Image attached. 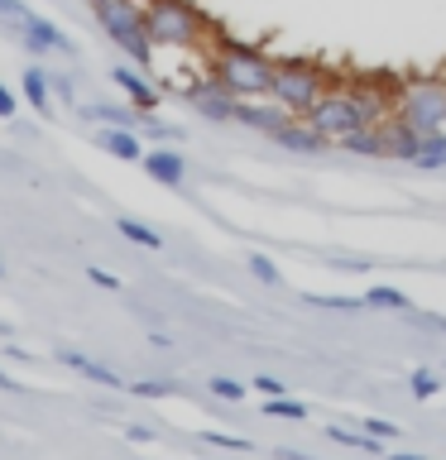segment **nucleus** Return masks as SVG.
Instances as JSON below:
<instances>
[{
    "instance_id": "obj_1",
    "label": "nucleus",
    "mask_w": 446,
    "mask_h": 460,
    "mask_svg": "<svg viewBox=\"0 0 446 460\" xmlns=\"http://www.w3.org/2000/svg\"><path fill=\"white\" fill-rule=\"evenodd\" d=\"M308 120L322 129V135L336 144L341 135L351 129H365V125H384L388 120V96L379 86L360 82V86H326V96L308 111Z\"/></svg>"
},
{
    "instance_id": "obj_2",
    "label": "nucleus",
    "mask_w": 446,
    "mask_h": 460,
    "mask_svg": "<svg viewBox=\"0 0 446 460\" xmlns=\"http://www.w3.org/2000/svg\"><path fill=\"white\" fill-rule=\"evenodd\" d=\"M144 29H149L154 49H192V43L207 39V20L187 0H154V5H144Z\"/></svg>"
},
{
    "instance_id": "obj_3",
    "label": "nucleus",
    "mask_w": 446,
    "mask_h": 460,
    "mask_svg": "<svg viewBox=\"0 0 446 460\" xmlns=\"http://www.w3.org/2000/svg\"><path fill=\"white\" fill-rule=\"evenodd\" d=\"M273 67L259 49H250V43H226L221 53H216V77H221L236 96H269L273 86Z\"/></svg>"
},
{
    "instance_id": "obj_4",
    "label": "nucleus",
    "mask_w": 446,
    "mask_h": 460,
    "mask_svg": "<svg viewBox=\"0 0 446 460\" xmlns=\"http://www.w3.org/2000/svg\"><path fill=\"white\" fill-rule=\"evenodd\" d=\"M96 20L106 29V39H115L125 49L129 63H139V67L154 63V39L144 29V10L135 0H106V5H96Z\"/></svg>"
},
{
    "instance_id": "obj_5",
    "label": "nucleus",
    "mask_w": 446,
    "mask_h": 460,
    "mask_svg": "<svg viewBox=\"0 0 446 460\" xmlns=\"http://www.w3.org/2000/svg\"><path fill=\"white\" fill-rule=\"evenodd\" d=\"M326 72L317 67V63H308V58H288V63H279L273 67V86H269V96L273 101H283L293 115H308L317 101L326 96Z\"/></svg>"
},
{
    "instance_id": "obj_6",
    "label": "nucleus",
    "mask_w": 446,
    "mask_h": 460,
    "mask_svg": "<svg viewBox=\"0 0 446 460\" xmlns=\"http://www.w3.org/2000/svg\"><path fill=\"white\" fill-rule=\"evenodd\" d=\"M398 120L413 125L417 135H442L446 129V82L413 77L398 86Z\"/></svg>"
},
{
    "instance_id": "obj_7",
    "label": "nucleus",
    "mask_w": 446,
    "mask_h": 460,
    "mask_svg": "<svg viewBox=\"0 0 446 460\" xmlns=\"http://www.w3.org/2000/svg\"><path fill=\"white\" fill-rule=\"evenodd\" d=\"M187 101H192V106L207 115V120H236V111H240V96L230 92V86L216 77V72L187 86Z\"/></svg>"
},
{
    "instance_id": "obj_8",
    "label": "nucleus",
    "mask_w": 446,
    "mask_h": 460,
    "mask_svg": "<svg viewBox=\"0 0 446 460\" xmlns=\"http://www.w3.org/2000/svg\"><path fill=\"white\" fill-rule=\"evenodd\" d=\"M20 34H24V49L29 53H67V58L77 53V43H72L53 20H43V14H29V20L20 24Z\"/></svg>"
},
{
    "instance_id": "obj_9",
    "label": "nucleus",
    "mask_w": 446,
    "mask_h": 460,
    "mask_svg": "<svg viewBox=\"0 0 446 460\" xmlns=\"http://www.w3.org/2000/svg\"><path fill=\"white\" fill-rule=\"evenodd\" d=\"M236 120L250 125V129H264V135H273V129H283L288 120H293V111H288L283 101H273V106H259V96H240Z\"/></svg>"
},
{
    "instance_id": "obj_10",
    "label": "nucleus",
    "mask_w": 446,
    "mask_h": 460,
    "mask_svg": "<svg viewBox=\"0 0 446 460\" xmlns=\"http://www.w3.org/2000/svg\"><path fill=\"white\" fill-rule=\"evenodd\" d=\"M111 82L120 86L129 101H135V111H154V106H158V86L139 72V63H120V67L111 72Z\"/></svg>"
},
{
    "instance_id": "obj_11",
    "label": "nucleus",
    "mask_w": 446,
    "mask_h": 460,
    "mask_svg": "<svg viewBox=\"0 0 446 460\" xmlns=\"http://www.w3.org/2000/svg\"><path fill=\"white\" fill-rule=\"evenodd\" d=\"M269 139H279L283 149H293V154H322V144H331V139L322 135V129H317V125L308 120V115H302V120L293 115V120H288L283 129H273Z\"/></svg>"
},
{
    "instance_id": "obj_12",
    "label": "nucleus",
    "mask_w": 446,
    "mask_h": 460,
    "mask_svg": "<svg viewBox=\"0 0 446 460\" xmlns=\"http://www.w3.org/2000/svg\"><path fill=\"white\" fill-rule=\"evenodd\" d=\"M139 164L154 182H164V187H183V178H187V164H183L178 149H149Z\"/></svg>"
},
{
    "instance_id": "obj_13",
    "label": "nucleus",
    "mask_w": 446,
    "mask_h": 460,
    "mask_svg": "<svg viewBox=\"0 0 446 460\" xmlns=\"http://www.w3.org/2000/svg\"><path fill=\"white\" fill-rule=\"evenodd\" d=\"M53 359H58V365H67V369H77V374H86L92 384L125 388V379H120V374H115V369H106V365H96V359H92V355H82V350H67V345H63V350H58Z\"/></svg>"
},
{
    "instance_id": "obj_14",
    "label": "nucleus",
    "mask_w": 446,
    "mask_h": 460,
    "mask_svg": "<svg viewBox=\"0 0 446 460\" xmlns=\"http://www.w3.org/2000/svg\"><path fill=\"white\" fill-rule=\"evenodd\" d=\"M101 149L115 154V158H125V164H135V158L149 154V149H144V144L135 139V129H115V125L101 129Z\"/></svg>"
},
{
    "instance_id": "obj_15",
    "label": "nucleus",
    "mask_w": 446,
    "mask_h": 460,
    "mask_svg": "<svg viewBox=\"0 0 446 460\" xmlns=\"http://www.w3.org/2000/svg\"><path fill=\"white\" fill-rule=\"evenodd\" d=\"M336 144H341V149H351V154H365V158H384V125L351 129V135H341Z\"/></svg>"
},
{
    "instance_id": "obj_16",
    "label": "nucleus",
    "mask_w": 446,
    "mask_h": 460,
    "mask_svg": "<svg viewBox=\"0 0 446 460\" xmlns=\"http://www.w3.org/2000/svg\"><path fill=\"white\" fill-rule=\"evenodd\" d=\"M49 82H53V77H49L43 67H29V72H24V82H20V86H24V96H29V106H34L39 115H49V111H53V86H49Z\"/></svg>"
},
{
    "instance_id": "obj_17",
    "label": "nucleus",
    "mask_w": 446,
    "mask_h": 460,
    "mask_svg": "<svg viewBox=\"0 0 446 460\" xmlns=\"http://www.w3.org/2000/svg\"><path fill=\"white\" fill-rule=\"evenodd\" d=\"M82 115L86 120H101V125H115V129H139V120H144L139 111H125V106H86Z\"/></svg>"
},
{
    "instance_id": "obj_18",
    "label": "nucleus",
    "mask_w": 446,
    "mask_h": 460,
    "mask_svg": "<svg viewBox=\"0 0 446 460\" xmlns=\"http://www.w3.org/2000/svg\"><path fill=\"white\" fill-rule=\"evenodd\" d=\"M115 230H120L129 244H144V250H164V235H158L154 226L135 221V216H120V221H115Z\"/></svg>"
},
{
    "instance_id": "obj_19",
    "label": "nucleus",
    "mask_w": 446,
    "mask_h": 460,
    "mask_svg": "<svg viewBox=\"0 0 446 460\" xmlns=\"http://www.w3.org/2000/svg\"><path fill=\"white\" fill-rule=\"evenodd\" d=\"M417 168H446V129L442 135H423L417 139Z\"/></svg>"
},
{
    "instance_id": "obj_20",
    "label": "nucleus",
    "mask_w": 446,
    "mask_h": 460,
    "mask_svg": "<svg viewBox=\"0 0 446 460\" xmlns=\"http://www.w3.org/2000/svg\"><path fill=\"white\" fill-rule=\"evenodd\" d=\"M326 437H331V441H341V446H355V451H370V456H379V451H384V441H379V437H370V431H351V427H326Z\"/></svg>"
},
{
    "instance_id": "obj_21",
    "label": "nucleus",
    "mask_w": 446,
    "mask_h": 460,
    "mask_svg": "<svg viewBox=\"0 0 446 460\" xmlns=\"http://www.w3.org/2000/svg\"><path fill=\"white\" fill-rule=\"evenodd\" d=\"M365 302H370V307H379V312H413L408 293H398V288H370Z\"/></svg>"
},
{
    "instance_id": "obj_22",
    "label": "nucleus",
    "mask_w": 446,
    "mask_h": 460,
    "mask_svg": "<svg viewBox=\"0 0 446 460\" xmlns=\"http://www.w3.org/2000/svg\"><path fill=\"white\" fill-rule=\"evenodd\" d=\"M308 307H331V312H365V297H326V293H308Z\"/></svg>"
},
{
    "instance_id": "obj_23",
    "label": "nucleus",
    "mask_w": 446,
    "mask_h": 460,
    "mask_svg": "<svg viewBox=\"0 0 446 460\" xmlns=\"http://www.w3.org/2000/svg\"><path fill=\"white\" fill-rule=\"evenodd\" d=\"M264 412H269V417H283V422H302V417H308V408H302L298 398H288V394H283V398H269Z\"/></svg>"
},
{
    "instance_id": "obj_24",
    "label": "nucleus",
    "mask_w": 446,
    "mask_h": 460,
    "mask_svg": "<svg viewBox=\"0 0 446 460\" xmlns=\"http://www.w3.org/2000/svg\"><path fill=\"white\" fill-rule=\"evenodd\" d=\"M135 398H168V394H178V384H168V379H144V384H125Z\"/></svg>"
},
{
    "instance_id": "obj_25",
    "label": "nucleus",
    "mask_w": 446,
    "mask_h": 460,
    "mask_svg": "<svg viewBox=\"0 0 446 460\" xmlns=\"http://www.w3.org/2000/svg\"><path fill=\"white\" fill-rule=\"evenodd\" d=\"M250 273H254L259 283H269V288H273V283H283V273H279V264H273L269 254H250Z\"/></svg>"
},
{
    "instance_id": "obj_26",
    "label": "nucleus",
    "mask_w": 446,
    "mask_h": 460,
    "mask_svg": "<svg viewBox=\"0 0 446 460\" xmlns=\"http://www.w3.org/2000/svg\"><path fill=\"white\" fill-rule=\"evenodd\" d=\"M442 394V379L432 369H413V398H437Z\"/></svg>"
},
{
    "instance_id": "obj_27",
    "label": "nucleus",
    "mask_w": 446,
    "mask_h": 460,
    "mask_svg": "<svg viewBox=\"0 0 446 460\" xmlns=\"http://www.w3.org/2000/svg\"><path fill=\"white\" fill-rule=\"evenodd\" d=\"M216 398H226V402H240L245 398V384H236V379H226V374H216V379L207 384Z\"/></svg>"
},
{
    "instance_id": "obj_28",
    "label": "nucleus",
    "mask_w": 446,
    "mask_h": 460,
    "mask_svg": "<svg viewBox=\"0 0 446 460\" xmlns=\"http://www.w3.org/2000/svg\"><path fill=\"white\" fill-rule=\"evenodd\" d=\"M29 14H34V10H29L24 0H0V24H14V29H20Z\"/></svg>"
},
{
    "instance_id": "obj_29",
    "label": "nucleus",
    "mask_w": 446,
    "mask_h": 460,
    "mask_svg": "<svg viewBox=\"0 0 446 460\" xmlns=\"http://www.w3.org/2000/svg\"><path fill=\"white\" fill-rule=\"evenodd\" d=\"M201 441H207V446H221V451H250V441H245V437H230V431H201Z\"/></svg>"
},
{
    "instance_id": "obj_30",
    "label": "nucleus",
    "mask_w": 446,
    "mask_h": 460,
    "mask_svg": "<svg viewBox=\"0 0 446 460\" xmlns=\"http://www.w3.org/2000/svg\"><path fill=\"white\" fill-rule=\"evenodd\" d=\"M360 427H365L370 437H379V441H398V422H384V417H365Z\"/></svg>"
},
{
    "instance_id": "obj_31",
    "label": "nucleus",
    "mask_w": 446,
    "mask_h": 460,
    "mask_svg": "<svg viewBox=\"0 0 446 460\" xmlns=\"http://www.w3.org/2000/svg\"><path fill=\"white\" fill-rule=\"evenodd\" d=\"M139 129H144V135H154V139H183V129H173V125H164V120H149V115L139 120Z\"/></svg>"
},
{
    "instance_id": "obj_32",
    "label": "nucleus",
    "mask_w": 446,
    "mask_h": 460,
    "mask_svg": "<svg viewBox=\"0 0 446 460\" xmlns=\"http://www.w3.org/2000/svg\"><path fill=\"white\" fill-rule=\"evenodd\" d=\"M254 388H259L264 398H283V394H288V384H283V379H273V374H259Z\"/></svg>"
},
{
    "instance_id": "obj_33",
    "label": "nucleus",
    "mask_w": 446,
    "mask_h": 460,
    "mask_svg": "<svg viewBox=\"0 0 446 460\" xmlns=\"http://www.w3.org/2000/svg\"><path fill=\"white\" fill-rule=\"evenodd\" d=\"M86 279H92L96 288H106V293H115V288H120V279H115V273H106V269H86Z\"/></svg>"
},
{
    "instance_id": "obj_34",
    "label": "nucleus",
    "mask_w": 446,
    "mask_h": 460,
    "mask_svg": "<svg viewBox=\"0 0 446 460\" xmlns=\"http://www.w3.org/2000/svg\"><path fill=\"white\" fill-rule=\"evenodd\" d=\"M417 326H427V331H446V316H437V312H408Z\"/></svg>"
},
{
    "instance_id": "obj_35",
    "label": "nucleus",
    "mask_w": 446,
    "mask_h": 460,
    "mask_svg": "<svg viewBox=\"0 0 446 460\" xmlns=\"http://www.w3.org/2000/svg\"><path fill=\"white\" fill-rule=\"evenodd\" d=\"M10 115H14V92L0 82V120H10Z\"/></svg>"
},
{
    "instance_id": "obj_36",
    "label": "nucleus",
    "mask_w": 446,
    "mask_h": 460,
    "mask_svg": "<svg viewBox=\"0 0 446 460\" xmlns=\"http://www.w3.org/2000/svg\"><path fill=\"white\" fill-rule=\"evenodd\" d=\"M336 269H345V273H365L370 269V259H331Z\"/></svg>"
},
{
    "instance_id": "obj_37",
    "label": "nucleus",
    "mask_w": 446,
    "mask_h": 460,
    "mask_svg": "<svg viewBox=\"0 0 446 460\" xmlns=\"http://www.w3.org/2000/svg\"><path fill=\"white\" fill-rule=\"evenodd\" d=\"M125 437H129V441H139V446H149V441H154V431H149V427H129Z\"/></svg>"
},
{
    "instance_id": "obj_38",
    "label": "nucleus",
    "mask_w": 446,
    "mask_h": 460,
    "mask_svg": "<svg viewBox=\"0 0 446 460\" xmlns=\"http://www.w3.org/2000/svg\"><path fill=\"white\" fill-rule=\"evenodd\" d=\"M388 460H427V456H413V451H403V456H394V451H388Z\"/></svg>"
},
{
    "instance_id": "obj_39",
    "label": "nucleus",
    "mask_w": 446,
    "mask_h": 460,
    "mask_svg": "<svg viewBox=\"0 0 446 460\" xmlns=\"http://www.w3.org/2000/svg\"><path fill=\"white\" fill-rule=\"evenodd\" d=\"M0 388H20V384H14V379H10V374H5V369H0Z\"/></svg>"
},
{
    "instance_id": "obj_40",
    "label": "nucleus",
    "mask_w": 446,
    "mask_h": 460,
    "mask_svg": "<svg viewBox=\"0 0 446 460\" xmlns=\"http://www.w3.org/2000/svg\"><path fill=\"white\" fill-rule=\"evenodd\" d=\"M135 5H139V10H144V5H154V0H135Z\"/></svg>"
},
{
    "instance_id": "obj_41",
    "label": "nucleus",
    "mask_w": 446,
    "mask_h": 460,
    "mask_svg": "<svg viewBox=\"0 0 446 460\" xmlns=\"http://www.w3.org/2000/svg\"><path fill=\"white\" fill-rule=\"evenodd\" d=\"M96 5H106V0H92V10H96Z\"/></svg>"
},
{
    "instance_id": "obj_42",
    "label": "nucleus",
    "mask_w": 446,
    "mask_h": 460,
    "mask_svg": "<svg viewBox=\"0 0 446 460\" xmlns=\"http://www.w3.org/2000/svg\"><path fill=\"white\" fill-rule=\"evenodd\" d=\"M0 273H5V269H0Z\"/></svg>"
}]
</instances>
